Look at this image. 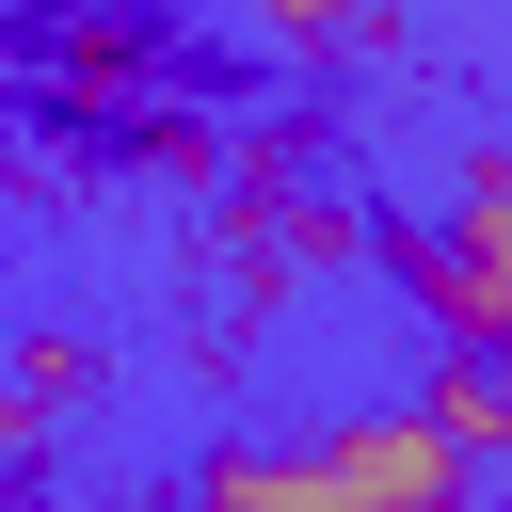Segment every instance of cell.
Masks as SVG:
<instances>
[{
  "mask_svg": "<svg viewBox=\"0 0 512 512\" xmlns=\"http://www.w3.org/2000/svg\"><path fill=\"white\" fill-rule=\"evenodd\" d=\"M384 256H400V288L448 320V352L512 336V160H480V176H464V208H448V224H400Z\"/></svg>",
  "mask_w": 512,
  "mask_h": 512,
  "instance_id": "6da1fadb",
  "label": "cell"
},
{
  "mask_svg": "<svg viewBox=\"0 0 512 512\" xmlns=\"http://www.w3.org/2000/svg\"><path fill=\"white\" fill-rule=\"evenodd\" d=\"M320 448V480L352 496V512H464V448L400 400V416H336V432H304Z\"/></svg>",
  "mask_w": 512,
  "mask_h": 512,
  "instance_id": "7a4b0ae2",
  "label": "cell"
},
{
  "mask_svg": "<svg viewBox=\"0 0 512 512\" xmlns=\"http://www.w3.org/2000/svg\"><path fill=\"white\" fill-rule=\"evenodd\" d=\"M256 32H272V48H352L368 0H256Z\"/></svg>",
  "mask_w": 512,
  "mask_h": 512,
  "instance_id": "3957f363",
  "label": "cell"
},
{
  "mask_svg": "<svg viewBox=\"0 0 512 512\" xmlns=\"http://www.w3.org/2000/svg\"><path fill=\"white\" fill-rule=\"evenodd\" d=\"M0 512H48V496H0Z\"/></svg>",
  "mask_w": 512,
  "mask_h": 512,
  "instance_id": "277c9868",
  "label": "cell"
}]
</instances>
